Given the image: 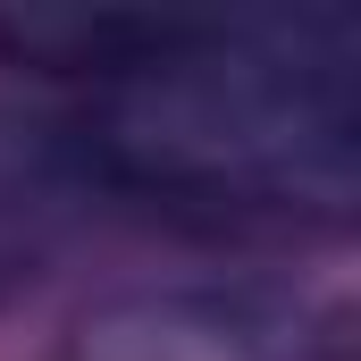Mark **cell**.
<instances>
[{
    "label": "cell",
    "instance_id": "obj_1",
    "mask_svg": "<svg viewBox=\"0 0 361 361\" xmlns=\"http://www.w3.org/2000/svg\"><path fill=\"white\" fill-rule=\"evenodd\" d=\"M101 177L185 210H345L361 169L345 17H185L169 51L101 85Z\"/></svg>",
    "mask_w": 361,
    "mask_h": 361
},
{
    "label": "cell",
    "instance_id": "obj_2",
    "mask_svg": "<svg viewBox=\"0 0 361 361\" xmlns=\"http://www.w3.org/2000/svg\"><path fill=\"white\" fill-rule=\"evenodd\" d=\"M68 361H319V336L261 294H135L85 319Z\"/></svg>",
    "mask_w": 361,
    "mask_h": 361
},
{
    "label": "cell",
    "instance_id": "obj_3",
    "mask_svg": "<svg viewBox=\"0 0 361 361\" xmlns=\"http://www.w3.org/2000/svg\"><path fill=\"white\" fill-rule=\"evenodd\" d=\"M177 34H185L177 8H0V51L17 68L92 76V85H118Z\"/></svg>",
    "mask_w": 361,
    "mask_h": 361
},
{
    "label": "cell",
    "instance_id": "obj_4",
    "mask_svg": "<svg viewBox=\"0 0 361 361\" xmlns=\"http://www.w3.org/2000/svg\"><path fill=\"white\" fill-rule=\"evenodd\" d=\"M68 193H76V143L42 118L0 109V294L25 286L34 261L51 252Z\"/></svg>",
    "mask_w": 361,
    "mask_h": 361
}]
</instances>
